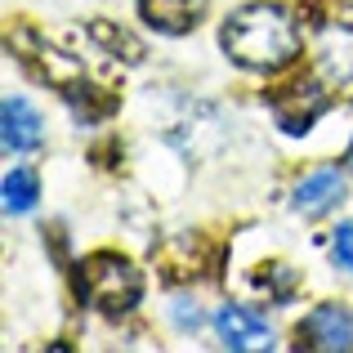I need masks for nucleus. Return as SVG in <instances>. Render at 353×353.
<instances>
[{"instance_id":"obj_3","label":"nucleus","mask_w":353,"mask_h":353,"mask_svg":"<svg viewBox=\"0 0 353 353\" xmlns=\"http://www.w3.org/2000/svg\"><path fill=\"white\" fill-rule=\"evenodd\" d=\"M300 345L322 353H353V313L345 304H318L300 322Z\"/></svg>"},{"instance_id":"obj_6","label":"nucleus","mask_w":353,"mask_h":353,"mask_svg":"<svg viewBox=\"0 0 353 353\" xmlns=\"http://www.w3.org/2000/svg\"><path fill=\"white\" fill-rule=\"evenodd\" d=\"M206 0H139V14L165 36H183L201 23Z\"/></svg>"},{"instance_id":"obj_4","label":"nucleus","mask_w":353,"mask_h":353,"mask_svg":"<svg viewBox=\"0 0 353 353\" xmlns=\"http://www.w3.org/2000/svg\"><path fill=\"white\" fill-rule=\"evenodd\" d=\"M219 331V345L233 349V353H259V349H273V331L264 327V318H255L250 309L241 304H224L215 318Z\"/></svg>"},{"instance_id":"obj_2","label":"nucleus","mask_w":353,"mask_h":353,"mask_svg":"<svg viewBox=\"0 0 353 353\" xmlns=\"http://www.w3.org/2000/svg\"><path fill=\"white\" fill-rule=\"evenodd\" d=\"M81 286H85V300L94 304L99 313H108V318L130 313L139 304V295H143V277H139V268L130 264V259H121V255L85 259Z\"/></svg>"},{"instance_id":"obj_1","label":"nucleus","mask_w":353,"mask_h":353,"mask_svg":"<svg viewBox=\"0 0 353 353\" xmlns=\"http://www.w3.org/2000/svg\"><path fill=\"white\" fill-rule=\"evenodd\" d=\"M224 50L250 72H277L300 54L295 18L282 5H246L224 23Z\"/></svg>"},{"instance_id":"obj_12","label":"nucleus","mask_w":353,"mask_h":353,"mask_svg":"<svg viewBox=\"0 0 353 353\" xmlns=\"http://www.w3.org/2000/svg\"><path fill=\"white\" fill-rule=\"evenodd\" d=\"M331 255H336V264H345L353 273V224L336 228V237H331Z\"/></svg>"},{"instance_id":"obj_11","label":"nucleus","mask_w":353,"mask_h":353,"mask_svg":"<svg viewBox=\"0 0 353 353\" xmlns=\"http://www.w3.org/2000/svg\"><path fill=\"white\" fill-rule=\"evenodd\" d=\"M255 286L264 295H273V300H291V286H295V277H291V268L286 264H268L264 273L255 277Z\"/></svg>"},{"instance_id":"obj_7","label":"nucleus","mask_w":353,"mask_h":353,"mask_svg":"<svg viewBox=\"0 0 353 353\" xmlns=\"http://www.w3.org/2000/svg\"><path fill=\"white\" fill-rule=\"evenodd\" d=\"M0 121H5V148L9 152H32L41 143V117H36V108L27 99L9 94L5 108H0Z\"/></svg>"},{"instance_id":"obj_10","label":"nucleus","mask_w":353,"mask_h":353,"mask_svg":"<svg viewBox=\"0 0 353 353\" xmlns=\"http://www.w3.org/2000/svg\"><path fill=\"white\" fill-rule=\"evenodd\" d=\"M41 197V183L32 170H9L5 174V215H27Z\"/></svg>"},{"instance_id":"obj_13","label":"nucleus","mask_w":353,"mask_h":353,"mask_svg":"<svg viewBox=\"0 0 353 353\" xmlns=\"http://www.w3.org/2000/svg\"><path fill=\"white\" fill-rule=\"evenodd\" d=\"M349 165H353V148H349Z\"/></svg>"},{"instance_id":"obj_9","label":"nucleus","mask_w":353,"mask_h":353,"mask_svg":"<svg viewBox=\"0 0 353 353\" xmlns=\"http://www.w3.org/2000/svg\"><path fill=\"white\" fill-rule=\"evenodd\" d=\"M318 68H322V77L336 81V85L353 81V32L349 27H327V32H322Z\"/></svg>"},{"instance_id":"obj_5","label":"nucleus","mask_w":353,"mask_h":353,"mask_svg":"<svg viewBox=\"0 0 353 353\" xmlns=\"http://www.w3.org/2000/svg\"><path fill=\"white\" fill-rule=\"evenodd\" d=\"M322 108H327V94H322L318 85H286L282 94L273 99V112L282 121V130H291V134H304V130L313 125V117H322Z\"/></svg>"},{"instance_id":"obj_8","label":"nucleus","mask_w":353,"mask_h":353,"mask_svg":"<svg viewBox=\"0 0 353 353\" xmlns=\"http://www.w3.org/2000/svg\"><path fill=\"white\" fill-rule=\"evenodd\" d=\"M340 197H345V174L340 170H318L295 188L291 206L300 210V215H322V210H331Z\"/></svg>"}]
</instances>
